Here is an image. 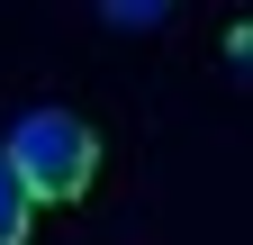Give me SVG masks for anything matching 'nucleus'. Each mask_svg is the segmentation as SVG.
<instances>
[{
	"label": "nucleus",
	"mask_w": 253,
	"mask_h": 245,
	"mask_svg": "<svg viewBox=\"0 0 253 245\" xmlns=\"http://www.w3.org/2000/svg\"><path fill=\"white\" fill-rule=\"evenodd\" d=\"M0 164L9 182L27 191V209H54V200H82L90 182H100V127L73 109H27L9 145H0Z\"/></svg>",
	"instance_id": "f257e3e1"
},
{
	"label": "nucleus",
	"mask_w": 253,
	"mask_h": 245,
	"mask_svg": "<svg viewBox=\"0 0 253 245\" xmlns=\"http://www.w3.org/2000/svg\"><path fill=\"white\" fill-rule=\"evenodd\" d=\"M27 227H37V209H27V191L9 182V164H0V245H27Z\"/></svg>",
	"instance_id": "f03ea898"
}]
</instances>
